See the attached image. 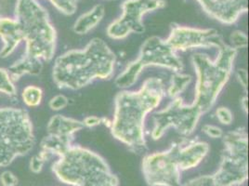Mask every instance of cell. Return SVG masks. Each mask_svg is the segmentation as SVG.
<instances>
[{"mask_svg":"<svg viewBox=\"0 0 249 186\" xmlns=\"http://www.w3.org/2000/svg\"><path fill=\"white\" fill-rule=\"evenodd\" d=\"M248 71L246 69H239L236 72V78L240 83V85L243 87L246 93H248Z\"/></svg>","mask_w":249,"mask_h":186,"instance_id":"83f0119b","label":"cell"},{"mask_svg":"<svg viewBox=\"0 0 249 186\" xmlns=\"http://www.w3.org/2000/svg\"><path fill=\"white\" fill-rule=\"evenodd\" d=\"M64 184L73 186H119V181L102 156L80 145H71L52 165Z\"/></svg>","mask_w":249,"mask_h":186,"instance_id":"5b68a950","label":"cell"},{"mask_svg":"<svg viewBox=\"0 0 249 186\" xmlns=\"http://www.w3.org/2000/svg\"><path fill=\"white\" fill-rule=\"evenodd\" d=\"M165 0H124L122 4L121 16L109 24L107 36L112 39H124L131 33L142 34L145 26L143 16L152 11L163 9Z\"/></svg>","mask_w":249,"mask_h":186,"instance_id":"8fae6325","label":"cell"},{"mask_svg":"<svg viewBox=\"0 0 249 186\" xmlns=\"http://www.w3.org/2000/svg\"><path fill=\"white\" fill-rule=\"evenodd\" d=\"M224 150L218 170L210 175L215 186L243 185L249 179V136L245 128L223 135Z\"/></svg>","mask_w":249,"mask_h":186,"instance_id":"ba28073f","label":"cell"},{"mask_svg":"<svg viewBox=\"0 0 249 186\" xmlns=\"http://www.w3.org/2000/svg\"><path fill=\"white\" fill-rule=\"evenodd\" d=\"M166 95L165 85L160 78L149 77L137 92L123 91L114 98V119L111 133L134 153L147 148L144 122L147 114L161 104Z\"/></svg>","mask_w":249,"mask_h":186,"instance_id":"6da1fadb","label":"cell"},{"mask_svg":"<svg viewBox=\"0 0 249 186\" xmlns=\"http://www.w3.org/2000/svg\"><path fill=\"white\" fill-rule=\"evenodd\" d=\"M0 93L8 95L11 98L16 97L17 90L11 79L10 72L5 68H0Z\"/></svg>","mask_w":249,"mask_h":186,"instance_id":"d6986e66","label":"cell"},{"mask_svg":"<svg viewBox=\"0 0 249 186\" xmlns=\"http://www.w3.org/2000/svg\"><path fill=\"white\" fill-rule=\"evenodd\" d=\"M216 116L218 121L222 125L229 126L231 124L233 121V114L232 112L224 106H220L216 110Z\"/></svg>","mask_w":249,"mask_h":186,"instance_id":"7402d4cb","label":"cell"},{"mask_svg":"<svg viewBox=\"0 0 249 186\" xmlns=\"http://www.w3.org/2000/svg\"><path fill=\"white\" fill-rule=\"evenodd\" d=\"M52 5L64 15H73L77 10L79 0H50Z\"/></svg>","mask_w":249,"mask_h":186,"instance_id":"ffe728a7","label":"cell"},{"mask_svg":"<svg viewBox=\"0 0 249 186\" xmlns=\"http://www.w3.org/2000/svg\"><path fill=\"white\" fill-rule=\"evenodd\" d=\"M22 101L29 107H36L40 105L43 99V91L37 86H27L21 93Z\"/></svg>","mask_w":249,"mask_h":186,"instance_id":"ac0fdd59","label":"cell"},{"mask_svg":"<svg viewBox=\"0 0 249 186\" xmlns=\"http://www.w3.org/2000/svg\"><path fill=\"white\" fill-rule=\"evenodd\" d=\"M248 101H249V99H248V96L246 95V96H244L243 98H242V100L240 101V104H241V106H242V109L244 110V112L246 113V114H248L249 113V109H248Z\"/></svg>","mask_w":249,"mask_h":186,"instance_id":"f1b7e54d","label":"cell"},{"mask_svg":"<svg viewBox=\"0 0 249 186\" xmlns=\"http://www.w3.org/2000/svg\"><path fill=\"white\" fill-rule=\"evenodd\" d=\"M202 130L208 137L212 139H219L224 135L223 130L218 126H214V125H205Z\"/></svg>","mask_w":249,"mask_h":186,"instance_id":"484cf974","label":"cell"},{"mask_svg":"<svg viewBox=\"0 0 249 186\" xmlns=\"http://www.w3.org/2000/svg\"><path fill=\"white\" fill-rule=\"evenodd\" d=\"M116 56L110 47L95 37L82 50H72L56 58L52 78L59 89L77 91L96 79H110Z\"/></svg>","mask_w":249,"mask_h":186,"instance_id":"7a4b0ae2","label":"cell"},{"mask_svg":"<svg viewBox=\"0 0 249 186\" xmlns=\"http://www.w3.org/2000/svg\"><path fill=\"white\" fill-rule=\"evenodd\" d=\"M230 41L231 43V47L234 49H245L249 45L248 36L244 32L235 30L231 34Z\"/></svg>","mask_w":249,"mask_h":186,"instance_id":"44dd1931","label":"cell"},{"mask_svg":"<svg viewBox=\"0 0 249 186\" xmlns=\"http://www.w3.org/2000/svg\"><path fill=\"white\" fill-rule=\"evenodd\" d=\"M105 15V9L101 4L94 6L90 11H87L77 18L73 23V30L77 35H86L103 21Z\"/></svg>","mask_w":249,"mask_h":186,"instance_id":"2e32d148","label":"cell"},{"mask_svg":"<svg viewBox=\"0 0 249 186\" xmlns=\"http://www.w3.org/2000/svg\"><path fill=\"white\" fill-rule=\"evenodd\" d=\"M83 122L61 114L52 116L47 126L48 134L73 143L74 134L84 129Z\"/></svg>","mask_w":249,"mask_h":186,"instance_id":"5bb4252c","label":"cell"},{"mask_svg":"<svg viewBox=\"0 0 249 186\" xmlns=\"http://www.w3.org/2000/svg\"><path fill=\"white\" fill-rule=\"evenodd\" d=\"M47 161L48 160L40 153H38L37 155H34L32 157L29 167L34 173H39L41 172L42 168Z\"/></svg>","mask_w":249,"mask_h":186,"instance_id":"cb8c5ba5","label":"cell"},{"mask_svg":"<svg viewBox=\"0 0 249 186\" xmlns=\"http://www.w3.org/2000/svg\"><path fill=\"white\" fill-rule=\"evenodd\" d=\"M202 114L195 104H184L178 96L166 108L153 114L154 128L151 136L157 141L169 128H173L179 134L189 136L195 131Z\"/></svg>","mask_w":249,"mask_h":186,"instance_id":"30bf717a","label":"cell"},{"mask_svg":"<svg viewBox=\"0 0 249 186\" xmlns=\"http://www.w3.org/2000/svg\"><path fill=\"white\" fill-rule=\"evenodd\" d=\"M218 51V57L214 61L203 53H196L192 57V64L196 74L193 104L203 114L210 111L216 104L218 95L230 79L237 55V50L226 43Z\"/></svg>","mask_w":249,"mask_h":186,"instance_id":"8992f818","label":"cell"},{"mask_svg":"<svg viewBox=\"0 0 249 186\" xmlns=\"http://www.w3.org/2000/svg\"><path fill=\"white\" fill-rule=\"evenodd\" d=\"M15 20L26 44L21 58L41 64L51 62L56 51L57 33L47 11L36 0H16Z\"/></svg>","mask_w":249,"mask_h":186,"instance_id":"277c9868","label":"cell"},{"mask_svg":"<svg viewBox=\"0 0 249 186\" xmlns=\"http://www.w3.org/2000/svg\"><path fill=\"white\" fill-rule=\"evenodd\" d=\"M104 117H99L96 115H89V116H87L82 122H83L84 127L94 128V127L104 124Z\"/></svg>","mask_w":249,"mask_h":186,"instance_id":"4316f807","label":"cell"},{"mask_svg":"<svg viewBox=\"0 0 249 186\" xmlns=\"http://www.w3.org/2000/svg\"><path fill=\"white\" fill-rule=\"evenodd\" d=\"M166 44L174 52H185L194 49H219L225 44L216 29H199L172 23Z\"/></svg>","mask_w":249,"mask_h":186,"instance_id":"7c38bea8","label":"cell"},{"mask_svg":"<svg viewBox=\"0 0 249 186\" xmlns=\"http://www.w3.org/2000/svg\"><path fill=\"white\" fill-rule=\"evenodd\" d=\"M68 104H69L68 98L65 95L59 94L51 99V101L49 103V106L53 111H61L62 109H64L68 105Z\"/></svg>","mask_w":249,"mask_h":186,"instance_id":"603a6c76","label":"cell"},{"mask_svg":"<svg viewBox=\"0 0 249 186\" xmlns=\"http://www.w3.org/2000/svg\"><path fill=\"white\" fill-rule=\"evenodd\" d=\"M0 183L2 186H16L18 185V179L11 171L6 170L0 175Z\"/></svg>","mask_w":249,"mask_h":186,"instance_id":"d4e9b609","label":"cell"},{"mask_svg":"<svg viewBox=\"0 0 249 186\" xmlns=\"http://www.w3.org/2000/svg\"><path fill=\"white\" fill-rule=\"evenodd\" d=\"M0 38L3 41L0 56L2 58H7L22 41L21 31L15 19L7 17L0 18Z\"/></svg>","mask_w":249,"mask_h":186,"instance_id":"9a60e30c","label":"cell"},{"mask_svg":"<svg viewBox=\"0 0 249 186\" xmlns=\"http://www.w3.org/2000/svg\"><path fill=\"white\" fill-rule=\"evenodd\" d=\"M208 15L223 24H233L249 11V0H196Z\"/></svg>","mask_w":249,"mask_h":186,"instance_id":"4fadbf2b","label":"cell"},{"mask_svg":"<svg viewBox=\"0 0 249 186\" xmlns=\"http://www.w3.org/2000/svg\"><path fill=\"white\" fill-rule=\"evenodd\" d=\"M193 80L192 75L180 72L175 73L170 79V84L167 89V94L171 99H174L179 96L180 93H183L187 87Z\"/></svg>","mask_w":249,"mask_h":186,"instance_id":"e0dca14e","label":"cell"},{"mask_svg":"<svg viewBox=\"0 0 249 186\" xmlns=\"http://www.w3.org/2000/svg\"><path fill=\"white\" fill-rule=\"evenodd\" d=\"M148 66H159L175 73L183 69L181 60L166 41L158 37H151L142 45L135 61L128 63L124 71L115 78L116 87L120 89L132 87Z\"/></svg>","mask_w":249,"mask_h":186,"instance_id":"9c48e42d","label":"cell"},{"mask_svg":"<svg viewBox=\"0 0 249 186\" xmlns=\"http://www.w3.org/2000/svg\"><path fill=\"white\" fill-rule=\"evenodd\" d=\"M209 152L205 142L175 143L163 152L144 156L142 173L149 186H181L180 173L197 167Z\"/></svg>","mask_w":249,"mask_h":186,"instance_id":"3957f363","label":"cell"},{"mask_svg":"<svg viewBox=\"0 0 249 186\" xmlns=\"http://www.w3.org/2000/svg\"><path fill=\"white\" fill-rule=\"evenodd\" d=\"M33 124L24 109L0 107V167L27 155L35 145Z\"/></svg>","mask_w":249,"mask_h":186,"instance_id":"52a82bcc","label":"cell"}]
</instances>
